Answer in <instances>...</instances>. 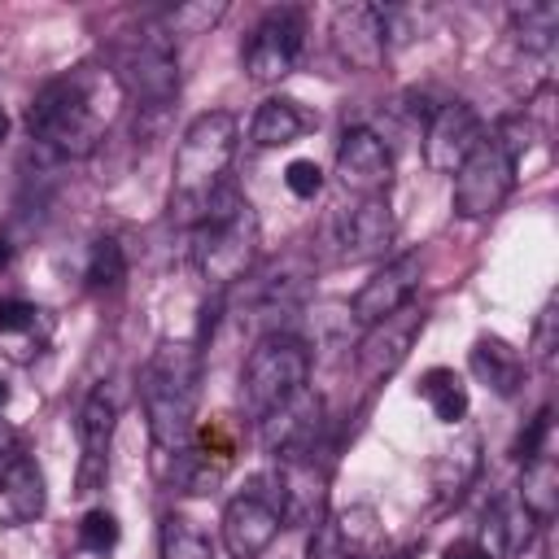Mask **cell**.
<instances>
[{
    "label": "cell",
    "mask_w": 559,
    "mask_h": 559,
    "mask_svg": "<svg viewBox=\"0 0 559 559\" xmlns=\"http://www.w3.org/2000/svg\"><path fill=\"white\" fill-rule=\"evenodd\" d=\"M127 100L122 83L114 70L100 66H74L61 79H48L31 109H26V131L39 148L57 157H87L105 140L109 118Z\"/></svg>",
    "instance_id": "cell-1"
},
{
    "label": "cell",
    "mask_w": 559,
    "mask_h": 559,
    "mask_svg": "<svg viewBox=\"0 0 559 559\" xmlns=\"http://www.w3.org/2000/svg\"><path fill=\"white\" fill-rule=\"evenodd\" d=\"M511 26H515V39L528 52H550L555 48V35H559V4H550V0L524 4V9L511 13Z\"/></svg>",
    "instance_id": "cell-25"
},
{
    "label": "cell",
    "mask_w": 559,
    "mask_h": 559,
    "mask_svg": "<svg viewBox=\"0 0 559 559\" xmlns=\"http://www.w3.org/2000/svg\"><path fill=\"white\" fill-rule=\"evenodd\" d=\"M118 83L122 92L135 100L140 114H153L162 118L179 92V66H175V44L157 31V26H144L127 48H122V61H118Z\"/></svg>",
    "instance_id": "cell-6"
},
{
    "label": "cell",
    "mask_w": 559,
    "mask_h": 559,
    "mask_svg": "<svg viewBox=\"0 0 559 559\" xmlns=\"http://www.w3.org/2000/svg\"><path fill=\"white\" fill-rule=\"evenodd\" d=\"M127 280V253L114 236H96L87 253V288L96 293H118Z\"/></svg>",
    "instance_id": "cell-27"
},
{
    "label": "cell",
    "mask_w": 559,
    "mask_h": 559,
    "mask_svg": "<svg viewBox=\"0 0 559 559\" xmlns=\"http://www.w3.org/2000/svg\"><path fill=\"white\" fill-rule=\"evenodd\" d=\"M9 135V118H4V109H0V140Z\"/></svg>",
    "instance_id": "cell-37"
},
{
    "label": "cell",
    "mask_w": 559,
    "mask_h": 559,
    "mask_svg": "<svg viewBox=\"0 0 559 559\" xmlns=\"http://www.w3.org/2000/svg\"><path fill=\"white\" fill-rule=\"evenodd\" d=\"M118 428V397L109 384H96L79 411V480L74 493H96L109 476V445Z\"/></svg>",
    "instance_id": "cell-11"
},
{
    "label": "cell",
    "mask_w": 559,
    "mask_h": 559,
    "mask_svg": "<svg viewBox=\"0 0 559 559\" xmlns=\"http://www.w3.org/2000/svg\"><path fill=\"white\" fill-rule=\"evenodd\" d=\"M79 546L83 550H96V555H109L118 546V515L105 511V507H92L79 520Z\"/></svg>",
    "instance_id": "cell-29"
},
{
    "label": "cell",
    "mask_w": 559,
    "mask_h": 559,
    "mask_svg": "<svg viewBox=\"0 0 559 559\" xmlns=\"http://www.w3.org/2000/svg\"><path fill=\"white\" fill-rule=\"evenodd\" d=\"M301 44H306V13L284 4V9H271L245 39L240 48V66L253 83H280L284 74H293L297 57H301Z\"/></svg>",
    "instance_id": "cell-8"
},
{
    "label": "cell",
    "mask_w": 559,
    "mask_h": 559,
    "mask_svg": "<svg viewBox=\"0 0 559 559\" xmlns=\"http://www.w3.org/2000/svg\"><path fill=\"white\" fill-rule=\"evenodd\" d=\"M4 402H9V384L0 380V411H4Z\"/></svg>",
    "instance_id": "cell-36"
},
{
    "label": "cell",
    "mask_w": 559,
    "mask_h": 559,
    "mask_svg": "<svg viewBox=\"0 0 559 559\" xmlns=\"http://www.w3.org/2000/svg\"><path fill=\"white\" fill-rule=\"evenodd\" d=\"M48 507V485L35 459L26 454H9L0 467V524L4 528H22L35 524Z\"/></svg>",
    "instance_id": "cell-19"
},
{
    "label": "cell",
    "mask_w": 559,
    "mask_h": 559,
    "mask_svg": "<svg viewBox=\"0 0 559 559\" xmlns=\"http://www.w3.org/2000/svg\"><path fill=\"white\" fill-rule=\"evenodd\" d=\"M223 13H227V4H223V0H192V4H175V9H166V13L157 17V31H162L166 39H179V35H205Z\"/></svg>",
    "instance_id": "cell-26"
},
{
    "label": "cell",
    "mask_w": 559,
    "mask_h": 559,
    "mask_svg": "<svg viewBox=\"0 0 559 559\" xmlns=\"http://www.w3.org/2000/svg\"><path fill=\"white\" fill-rule=\"evenodd\" d=\"M144 415L153 450L170 463L192 445L197 432V393H201V354L188 341H166L144 367Z\"/></svg>",
    "instance_id": "cell-2"
},
{
    "label": "cell",
    "mask_w": 559,
    "mask_h": 559,
    "mask_svg": "<svg viewBox=\"0 0 559 559\" xmlns=\"http://www.w3.org/2000/svg\"><path fill=\"white\" fill-rule=\"evenodd\" d=\"M258 258V218L240 188L223 183L210 192L192 223V266L210 288L236 284Z\"/></svg>",
    "instance_id": "cell-3"
},
{
    "label": "cell",
    "mask_w": 559,
    "mask_h": 559,
    "mask_svg": "<svg viewBox=\"0 0 559 559\" xmlns=\"http://www.w3.org/2000/svg\"><path fill=\"white\" fill-rule=\"evenodd\" d=\"M389 240H393V210H389L384 197H362V201H354L336 214L341 258H349V262L376 258V253H384Z\"/></svg>",
    "instance_id": "cell-18"
},
{
    "label": "cell",
    "mask_w": 559,
    "mask_h": 559,
    "mask_svg": "<svg viewBox=\"0 0 559 559\" xmlns=\"http://www.w3.org/2000/svg\"><path fill=\"white\" fill-rule=\"evenodd\" d=\"M284 183H288L293 197L310 201V197H319V188H323V170H319L310 157H293L288 170H284Z\"/></svg>",
    "instance_id": "cell-31"
},
{
    "label": "cell",
    "mask_w": 559,
    "mask_h": 559,
    "mask_svg": "<svg viewBox=\"0 0 559 559\" xmlns=\"http://www.w3.org/2000/svg\"><path fill=\"white\" fill-rule=\"evenodd\" d=\"M66 559H105V555H96V550H83V546H79V550H70Z\"/></svg>",
    "instance_id": "cell-35"
},
{
    "label": "cell",
    "mask_w": 559,
    "mask_h": 559,
    "mask_svg": "<svg viewBox=\"0 0 559 559\" xmlns=\"http://www.w3.org/2000/svg\"><path fill=\"white\" fill-rule=\"evenodd\" d=\"M419 397L428 402L432 419H441V424H459L467 415V384L454 367H428L419 376Z\"/></svg>",
    "instance_id": "cell-24"
},
{
    "label": "cell",
    "mask_w": 559,
    "mask_h": 559,
    "mask_svg": "<svg viewBox=\"0 0 559 559\" xmlns=\"http://www.w3.org/2000/svg\"><path fill=\"white\" fill-rule=\"evenodd\" d=\"M52 336V319L48 310L22 301V297H0V341H4V354L13 362H31L44 354Z\"/></svg>",
    "instance_id": "cell-20"
},
{
    "label": "cell",
    "mask_w": 559,
    "mask_h": 559,
    "mask_svg": "<svg viewBox=\"0 0 559 559\" xmlns=\"http://www.w3.org/2000/svg\"><path fill=\"white\" fill-rule=\"evenodd\" d=\"M162 559H214V546L192 520L166 515L162 520Z\"/></svg>",
    "instance_id": "cell-28"
},
{
    "label": "cell",
    "mask_w": 559,
    "mask_h": 559,
    "mask_svg": "<svg viewBox=\"0 0 559 559\" xmlns=\"http://www.w3.org/2000/svg\"><path fill=\"white\" fill-rule=\"evenodd\" d=\"M301 131H306V114L284 96L262 100L253 122H249V135L258 148H288L293 140H301Z\"/></svg>",
    "instance_id": "cell-23"
},
{
    "label": "cell",
    "mask_w": 559,
    "mask_h": 559,
    "mask_svg": "<svg viewBox=\"0 0 559 559\" xmlns=\"http://www.w3.org/2000/svg\"><path fill=\"white\" fill-rule=\"evenodd\" d=\"M275 511L284 524H319L323 520V502H328V467L314 459V450L306 454H288L275 467V493H271Z\"/></svg>",
    "instance_id": "cell-12"
},
{
    "label": "cell",
    "mask_w": 559,
    "mask_h": 559,
    "mask_svg": "<svg viewBox=\"0 0 559 559\" xmlns=\"http://www.w3.org/2000/svg\"><path fill=\"white\" fill-rule=\"evenodd\" d=\"M415 288H419V258H415V253H402V258L384 262V266H380V271H376L358 293H354L349 314H354L362 328H371V323L389 319L393 310L411 306Z\"/></svg>",
    "instance_id": "cell-17"
},
{
    "label": "cell",
    "mask_w": 559,
    "mask_h": 559,
    "mask_svg": "<svg viewBox=\"0 0 559 559\" xmlns=\"http://www.w3.org/2000/svg\"><path fill=\"white\" fill-rule=\"evenodd\" d=\"M419 328H424V310H419V306H402V310H393L389 319L371 323L367 336L358 341V371H362L367 380L393 376V371L406 362V354H411Z\"/></svg>",
    "instance_id": "cell-16"
},
{
    "label": "cell",
    "mask_w": 559,
    "mask_h": 559,
    "mask_svg": "<svg viewBox=\"0 0 559 559\" xmlns=\"http://www.w3.org/2000/svg\"><path fill=\"white\" fill-rule=\"evenodd\" d=\"M555 319H559V314H555V301H546L542 314H537V328H533V354H537L542 362L555 354Z\"/></svg>",
    "instance_id": "cell-32"
},
{
    "label": "cell",
    "mask_w": 559,
    "mask_h": 559,
    "mask_svg": "<svg viewBox=\"0 0 559 559\" xmlns=\"http://www.w3.org/2000/svg\"><path fill=\"white\" fill-rule=\"evenodd\" d=\"M240 122L231 109H205L188 122L175 148V183H170V210L183 223H197L201 205L210 201L214 188H223L227 166L236 157Z\"/></svg>",
    "instance_id": "cell-4"
},
{
    "label": "cell",
    "mask_w": 559,
    "mask_h": 559,
    "mask_svg": "<svg viewBox=\"0 0 559 559\" xmlns=\"http://www.w3.org/2000/svg\"><path fill=\"white\" fill-rule=\"evenodd\" d=\"M472 376L493 389L498 397H511L520 384H524V358L520 349H511L502 336H480L472 345Z\"/></svg>",
    "instance_id": "cell-21"
},
{
    "label": "cell",
    "mask_w": 559,
    "mask_h": 559,
    "mask_svg": "<svg viewBox=\"0 0 559 559\" xmlns=\"http://www.w3.org/2000/svg\"><path fill=\"white\" fill-rule=\"evenodd\" d=\"M520 507H524L537 524L555 520V511H559V467H555V454H550V450H542L537 459L524 463V476H520Z\"/></svg>",
    "instance_id": "cell-22"
},
{
    "label": "cell",
    "mask_w": 559,
    "mask_h": 559,
    "mask_svg": "<svg viewBox=\"0 0 559 559\" xmlns=\"http://www.w3.org/2000/svg\"><path fill=\"white\" fill-rule=\"evenodd\" d=\"M9 262H13V245H9V236L0 231V271H9Z\"/></svg>",
    "instance_id": "cell-34"
},
{
    "label": "cell",
    "mask_w": 559,
    "mask_h": 559,
    "mask_svg": "<svg viewBox=\"0 0 559 559\" xmlns=\"http://www.w3.org/2000/svg\"><path fill=\"white\" fill-rule=\"evenodd\" d=\"M280 528H284V520H280L271 493H262V489H245L223 511V546L231 559H258L280 537Z\"/></svg>",
    "instance_id": "cell-15"
},
{
    "label": "cell",
    "mask_w": 559,
    "mask_h": 559,
    "mask_svg": "<svg viewBox=\"0 0 559 559\" xmlns=\"http://www.w3.org/2000/svg\"><path fill=\"white\" fill-rule=\"evenodd\" d=\"M511 188H515V153L498 135H485L454 170V214L485 218L511 197Z\"/></svg>",
    "instance_id": "cell-7"
},
{
    "label": "cell",
    "mask_w": 559,
    "mask_h": 559,
    "mask_svg": "<svg viewBox=\"0 0 559 559\" xmlns=\"http://www.w3.org/2000/svg\"><path fill=\"white\" fill-rule=\"evenodd\" d=\"M546 437H550V406H542V411L520 428V437H515L511 454H515L520 463H528V459H537V454L546 450Z\"/></svg>",
    "instance_id": "cell-30"
},
{
    "label": "cell",
    "mask_w": 559,
    "mask_h": 559,
    "mask_svg": "<svg viewBox=\"0 0 559 559\" xmlns=\"http://www.w3.org/2000/svg\"><path fill=\"white\" fill-rule=\"evenodd\" d=\"M306 380H310V345L301 336H293V332H271L245 358L240 402H245V411L253 419H262L284 397H293L297 389H306Z\"/></svg>",
    "instance_id": "cell-5"
},
{
    "label": "cell",
    "mask_w": 559,
    "mask_h": 559,
    "mask_svg": "<svg viewBox=\"0 0 559 559\" xmlns=\"http://www.w3.org/2000/svg\"><path fill=\"white\" fill-rule=\"evenodd\" d=\"M480 140H485L480 114H476L467 100H445V105H437L432 118H428V131H424V162H428L437 175H454Z\"/></svg>",
    "instance_id": "cell-14"
},
{
    "label": "cell",
    "mask_w": 559,
    "mask_h": 559,
    "mask_svg": "<svg viewBox=\"0 0 559 559\" xmlns=\"http://www.w3.org/2000/svg\"><path fill=\"white\" fill-rule=\"evenodd\" d=\"M319 432H323V397H319L310 384L297 389L293 397H284L275 411H266V415L258 419V441H262V450L275 454V459L314 450Z\"/></svg>",
    "instance_id": "cell-10"
},
{
    "label": "cell",
    "mask_w": 559,
    "mask_h": 559,
    "mask_svg": "<svg viewBox=\"0 0 559 559\" xmlns=\"http://www.w3.org/2000/svg\"><path fill=\"white\" fill-rule=\"evenodd\" d=\"M441 559H493V550L480 546V542H472V537H459V542H450L441 550Z\"/></svg>",
    "instance_id": "cell-33"
},
{
    "label": "cell",
    "mask_w": 559,
    "mask_h": 559,
    "mask_svg": "<svg viewBox=\"0 0 559 559\" xmlns=\"http://www.w3.org/2000/svg\"><path fill=\"white\" fill-rule=\"evenodd\" d=\"M328 35H332V52H336L341 66L380 70V61L389 52V13L380 4H367V0L336 4L332 22H328Z\"/></svg>",
    "instance_id": "cell-9"
},
{
    "label": "cell",
    "mask_w": 559,
    "mask_h": 559,
    "mask_svg": "<svg viewBox=\"0 0 559 559\" xmlns=\"http://www.w3.org/2000/svg\"><path fill=\"white\" fill-rule=\"evenodd\" d=\"M336 179L349 197H384L393 183V153L371 127H349L336 144Z\"/></svg>",
    "instance_id": "cell-13"
}]
</instances>
